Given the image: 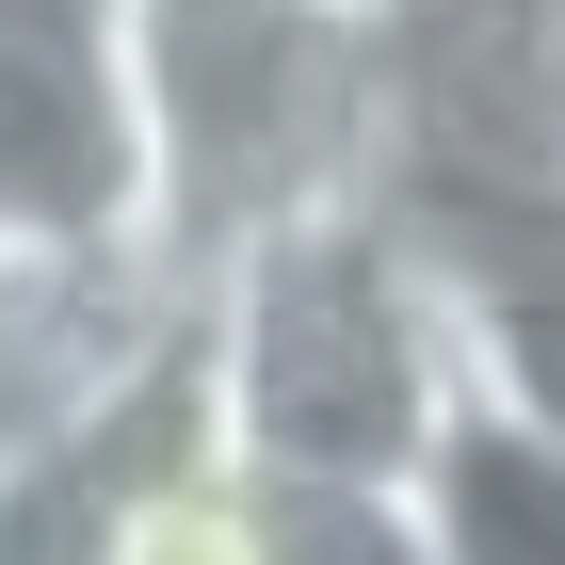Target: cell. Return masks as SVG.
<instances>
[{
  "mask_svg": "<svg viewBox=\"0 0 565 565\" xmlns=\"http://www.w3.org/2000/svg\"><path fill=\"white\" fill-rule=\"evenodd\" d=\"M162 243V146H146L130 0H0V243Z\"/></svg>",
  "mask_w": 565,
  "mask_h": 565,
  "instance_id": "obj_3",
  "label": "cell"
},
{
  "mask_svg": "<svg viewBox=\"0 0 565 565\" xmlns=\"http://www.w3.org/2000/svg\"><path fill=\"white\" fill-rule=\"evenodd\" d=\"M404 226L436 243L469 388L565 436V194H484V178H388Z\"/></svg>",
  "mask_w": 565,
  "mask_h": 565,
  "instance_id": "obj_6",
  "label": "cell"
},
{
  "mask_svg": "<svg viewBox=\"0 0 565 565\" xmlns=\"http://www.w3.org/2000/svg\"><path fill=\"white\" fill-rule=\"evenodd\" d=\"M178 340H194V259L178 243H146V226L130 243H65V226L0 243V484L49 469L65 436H97Z\"/></svg>",
  "mask_w": 565,
  "mask_h": 565,
  "instance_id": "obj_4",
  "label": "cell"
},
{
  "mask_svg": "<svg viewBox=\"0 0 565 565\" xmlns=\"http://www.w3.org/2000/svg\"><path fill=\"white\" fill-rule=\"evenodd\" d=\"M420 550L436 565H565V436L469 388L452 436L420 452Z\"/></svg>",
  "mask_w": 565,
  "mask_h": 565,
  "instance_id": "obj_7",
  "label": "cell"
},
{
  "mask_svg": "<svg viewBox=\"0 0 565 565\" xmlns=\"http://www.w3.org/2000/svg\"><path fill=\"white\" fill-rule=\"evenodd\" d=\"M146 146H162V243L194 275L275 211L388 178V33L340 0H130Z\"/></svg>",
  "mask_w": 565,
  "mask_h": 565,
  "instance_id": "obj_2",
  "label": "cell"
},
{
  "mask_svg": "<svg viewBox=\"0 0 565 565\" xmlns=\"http://www.w3.org/2000/svg\"><path fill=\"white\" fill-rule=\"evenodd\" d=\"M194 355H211V420H226L243 469L388 484V501H420V452L469 404V340H452L436 243L404 226L388 178L243 226L194 275Z\"/></svg>",
  "mask_w": 565,
  "mask_h": 565,
  "instance_id": "obj_1",
  "label": "cell"
},
{
  "mask_svg": "<svg viewBox=\"0 0 565 565\" xmlns=\"http://www.w3.org/2000/svg\"><path fill=\"white\" fill-rule=\"evenodd\" d=\"M388 178L565 194V0H404L388 17Z\"/></svg>",
  "mask_w": 565,
  "mask_h": 565,
  "instance_id": "obj_5",
  "label": "cell"
}]
</instances>
